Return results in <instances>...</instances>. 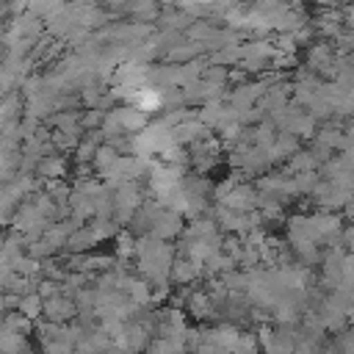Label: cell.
I'll use <instances>...</instances> for the list:
<instances>
[{
  "instance_id": "1",
  "label": "cell",
  "mask_w": 354,
  "mask_h": 354,
  "mask_svg": "<svg viewBox=\"0 0 354 354\" xmlns=\"http://www.w3.org/2000/svg\"><path fill=\"white\" fill-rule=\"evenodd\" d=\"M41 310H44V315H47L50 324H61V321H66V318H72V315L77 313L75 301H72V299H64L61 293L53 296V299H44Z\"/></svg>"
},
{
  "instance_id": "2",
  "label": "cell",
  "mask_w": 354,
  "mask_h": 354,
  "mask_svg": "<svg viewBox=\"0 0 354 354\" xmlns=\"http://www.w3.org/2000/svg\"><path fill=\"white\" fill-rule=\"evenodd\" d=\"M64 169H66V163H64V158H61V155H44V158L39 160V171H41L44 177H50V180L61 177V174H64Z\"/></svg>"
},
{
  "instance_id": "3",
  "label": "cell",
  "mask_w": 354,
  "mask_h": 354,
  "mask_svg": "<svg viewBox=\"0 0 354 354\" xmlns=\"http://www.w3.org/2000/svg\"><path fill=\"white\" fill-rule=\"evenodd\" d=\"M19 315H25L28 321H33V318H39V313H41V299H39V293H25L19 301Z\"/></svg>"
},
{
  "instance_id": "4",
  "label": "cell",
  "mask_w": 354,
  "mask_h": 354,
  "mask_svg": "<svg viewBox=\"0 0 354 354\" xmlns=\"http://www.w3.org/2000/svg\"><path fill=\"white\" fill-rule=\"evenodd\" d=\"M136 252V241L130 238V232H122L119 238H116V254L119 257H130Z\"/></svg>"
}]
</instances>
